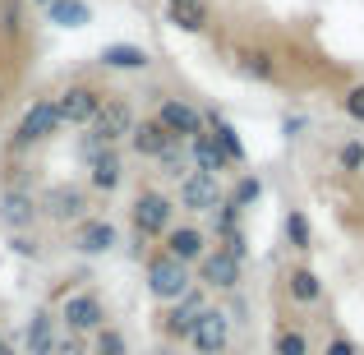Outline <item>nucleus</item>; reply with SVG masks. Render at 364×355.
<instances>
[{
  "label": "nucleus",
  "mask_w": 364,
  "mask_h": 355,
  "mask_svg": "<svg viewBox=\"0 0 364 355\" xmlns=\"http://www.w3.org/2000/svg\"><path fill=\"white\" fill-rule=\"evenodd\" d=\"M102 102H107V92L97 88V83H70V88L55 97V111H60V124H74V129H88L92 116L102 111Z\"/></svg>",
  "instance_id": "obj_8"
},
{
  "label": "nucleus",
  "mask_w": 364,
  "mask_h": 355,
  "mask_svg": "<svg viewBox=\"0 0 364 355\" xmlns=\"http://www.w3.org/2000/svg\"><path fill=\"white\" fill-rule=\"evenodd\" d=\"M235 70L249 74V79H258V83H277V60H272L267 46H240V51H235Z\"/></svg>",
  "instance_id": "obj_24"
},
{
  "label": "nucleus",
  "mask_w": 364,
  "mask_h": 355,
  "mask_svg": "<svg viewBox=\"0 0 364 355\" xmlns=\"http://www.w3.org/2000/svg\"><path fill=\"white\" fill-rule=\"evenodd\" d=\"M97 65L102 70H120V74H143L152 65V55L143 51V46H134V42H107L97 51Z\"/></svg>",
  "instance_id": "obj_18"
},
{
  "label": "nucleus",
  "mask_w": 364,
  "mask_h": 355,
  "mask_svg": "<svg viewBox=\"0 0 364 355\" xmlns=\"http://www.w3.org/2000/svg\"><path fill=\"white\" fill-rule=\"evenodd\" d=\"M134 148V157H148V161H157L161 152H166V143H171V134L161 129V120L157 116H148V120H134V129H129V139H124Z\"/></svg>",
  "instance_id": "obj_19"
},
{
  "label": "nucleus",
  "mask_w": 364,
  "mask_h": 355,
  "mask_svg": "<svg viewBox=\"0 0 364 355\" xmlns=\"http://www.w3.org/2000/svg\"><path fill=\"white\" fill-rule=\"evenodd\" d=\"M323 355H360V341L346 337V332H332L328 346H323Z\"/></svg>",
  "instance_id": "obj_36"
},
{
  "label": "nucleus",
  "mask_w": 364,
  "mask_h": 355,
  "mask_svg": "<svg viewBox=\"0 0 364 355\" xmlns=\"http://www.w3.org/2000/svg\"><path fill=\"white\" fill-rule=\"evenodd\" d=\"M143 282H148V295L157 304H176L180 295L194 286V267H185L180 258H171V254H148L143 258Z\"/></svg>",
  "instance_id": "obj_1"
},
{
  "label": "nucleus",
  "mask_w": 364,
  "mask_h": 355,
  "mask_svg": "<svg viewBox=\"0 0 364 355\" xmlns=\"http://www.w3.org/2000/svg\"><path fill=\"white\" fill-rule=\"evenodd\" d=\"M185 346H194V355H226L231 351V314L208 304L203 314L194 319V332H189Z\"/></svg>",
  "instance_id": "obj_7"
},
{
  "label": "nucleus",
  "mask_w": 364,
  "mask_h": 355,
  "mask_svg": "<svg viewBox=\"0 0 364 355\" xmlns=\"http://www.w3.org/2000/svg\"><path fill=\"white\" fill-rule=\"evenodd\" d=\"M152 355H180V346H157Z\"/></svg>",
  "instance_id": "obj_38"
},
{
  "label": "nucleus",
  "mask_w": 364,
  "mask_h": 355,
  "mask_svg": "<svg viewBox=\"0 0 364 355\" xmlns=\"http://www.w3.org/2000/svg\"><path fill=\"white\" fill-rule=\"evenodd\" d=\"M0 355H14V351H9V346H5V351H0Z\"/></svg>",
  "instance_id": "obj_40"
},
{
  "label": "nucleus",
  "mask_w": 364,
  "mask_h": 355,
  "mask_svg": "<svg viewBox=\"0 0 364 355\" xmlns=\"http://www.w3.org/2000/svg\"><path fill=\"white\" fill-rule=\"evenodd\" d=\"M33 5H51V0H33Z\"/></svg>",
  "instance_id": "obj_39"
},
{
  "label": "nucleus",
  "mask_w": 364,
  "mask_h": 355,
  "mask_svg": "<svg viewBox=\"0 0 364 355\" xmlns=\"http://www.w3.org/2000/svg\"><path fill=\"white\" fill-rule=\"evenodd\" d=\"M9 249H14L18 258H42V240H37L33 231H14L9 235Z\"/></svg>",
  "instance_id": "obj_34"
},
{
  "label": "nucleus",
  "mask_w": 364,
  "mask_h": 355,
  "mask_svg": "<svg viewBox=\"0 0 364 355\" xmlns=\"http://www.w3.org/2000/svg\"><path fill=\"white\" fill-rule=\"evenodd\" d=\"M286 295H291L295 304H318L323 300V277L314 272L309 263H295L291 272H286Z\"/></svg>",
  "instance_id": "obj_22"
},
{
  "label": "nucleus",
  "mask_w": 364,
  "mask_h": 355,
  "mask_svg": "<svg viewBox=\"0 0 364 355\" xmlns=\"http://www.w3.org/2000/svg\"><path fill=\"white\" fill-rule=\"evenodd\" d=\"M203 116H208V134H213V139H217V148H222L226 157H231V166H245V161H249V152H245L240 129H235L231 120H222L217 111H203Z\"/></svg>",
  "instance_id": "obj_23"
},
{
  "label": "nucleus",
  "mask_w": 364,
  "mask_h": 355,
  "mask_svg": "<svg viewBox=\"0 0 364 355\" xmlns=\"http://www.w3.org/2000/svg\"><path fill=\"white\" fill-rule=\"evenodd\" d=\"M208 309V295L203 286H189L185 295H180L176 304H166V314H161V337H166V346H185L189 332H194V319Z\"/></svg>",
  "instance_id": "obj_6"
},
{
  "label": "nucleus",
  "mask_w": 364,
  "mask_h": 355,
  "mask_svg": "<svg viewBox=\"0 0 364 355\" xmlns=\"http://www.w3.org/2000/svg\"><path fill=\"white\" fill-rule=\"evenodd\" d=\"M166 23L176 28V33H208L213 28V5L208 0H166Z\"/></svg>",
  "instance_id": "obj_17"
},
{
  "label": "nucleus",
  "mask_w": 364,
  "mask_h": 355,
  "mask_svg": "<svg viewBox=\"0 0 364 355\" xmlns=\"http://www.w3.org/2000/svg\"><path fill=\"white\" fill-rule=\"evenodd\" d=\"M37 217H42V208H37L33 189H5V198H0V226H5L9 235L14 231H33Z\"/></svg>",
  "instance_id": "obj_15"
},
{
  "label": "nucleus",
  "mask_w": 364,
  "mask_h": 355,
  "mask_svg": "<svg viewBox=\"0 0 364 355\" xmlns=\"http://www.w3.org/2000/svg\"><path fill=\"white\" fill-rule=\"evenodd\" d=\"M341 111H346L355 124H364V83H350V88L341 92Z\"/></svg>",
  "instance_id": "obj_33"
},
{
  "label": "nucleus",
  "mask_w": 364,
  "mask_h": 355,
  "mask_svg": "<svg viewBox=\"0 0 364 355\" xmlns=\"http://www.w3.org/2000/svg\"><path fill=\"white\" fill-rule=\"evenodd\" d=\"M129 226L143 240H161L176 226V198L161 194V189H139L134 203H129Z\"/></svg>",
  "instance_id": "obj_2"
},
{
  "label": "nucleus",
  "mask_w": 364,
  "mask_h": 355,
  "mask_svg": "<svg viewBox=\"0 0 364 355\" xmlns=\"http://www.w3.org/2000/svg\"><path fill=\"white\" fill-rule=\"evenodd\" d=\"M55 355H88V337H74V332H60V341H55Z\"/></svg>",
  "instance_id": "obj_37"
},
{
  "label": "nucleus",
  "mask_w": 364,
  "mask_h": 355,
  "mask_svg": "<svg viewBox=\"0 0 364 355\" xmlns=\"http://www.w3.org/2000/svg\"><path fill=\"white\" fill-rule=\"evenodd\" d=\"M134 120H139V116H134V107H129L124 97H107V102H102V111L92 116V124H88V129L97 134V139L107 143V148H120V143L129 139Z\"/></svg>",
  "instance_id": "obj_13"
},
{
  "label": "nucleus",
  "mask_w": 364,
  "mask_h": 355,
  "mask_svg": "<svg viewBox=\"0 0 364 355\" xmlns=\"http://www.w3.org/2000/svg\"><path fill=\"white\" fill-rule=\"evenodd\" d=\"M88 185L97 189V194H116L124 185V157L120 148H107L97 161H88Z\"/></svg>",
  "instance_id": "obj_20"
},
{
  "label": "nucleus",
  "mask_w": 364,
  "mask_h": 355,
  "mask_svg": "<svg viewBox=\"0 0 364 355\" xmlns=\"http://www.w3.org/2000/svg\"><path fill=\"white\" fill-rule=\"evenodd\" d=\"M157 171H161L166 180H185L189 171H194V161H189V143H185V139H171L166 152L157 157Z\"/></svg>",
  "instance_id": "obj_26"
},
{
  "label": "nucleus",
  "mask_w": 364,
  "mask_h": 355,
  "mask_svg": "<svg viewBox=\"0 0 364 355\" xmlns=\"http://www.w3.org/2000/svg\"><path fill=\"white\" fill-rule=\"evenodd\" d=\"M157 120H161V129L171 134V139H198V134L208 129V116L194 107L189 97H161V107H157Z\"/></svg>",
  "instance_id": "obj_12"
},
{
  "label": "nucleus",
  "mask_w": 364,
  "mask_h": 355,
  "mask_svg": "<svg viewBox=\"0 0 364 355\" xmlns=\"http://www.w3.org/2000/svg\"><path fill=\"white\" fill-rule=\"evenodd\" d=\"M42 9H46V23H55V28H88L92 23L88 0H51V5H42Z\"/></svg>",
  "instance_id": "obj_25"
},
{
  "label": "nucleus",
  "mask_w": 364,
  "mask_h": 355,
  "mask_svg": "<svg viewBox=\"0 0 364 355\" xmlns=\"http://www.w3.org/2000/svg\"><path fill=\"white\" fill-rule=\"evenodd\" d=\"M240 282H245V263L222 245L208 249L194 263V286H203V291H240Z\"/></svg>",
  "instance_id": "obj_4"
},
{
  "label": "nucleus",
  "mask_w": 364,
  "mask_h": 355,
  "mask_svg": "<svg viewBox=\"0 0 364 355\" xmlns=\"http://www.w3.org/2000/svg\"><path fill=\"white\" fill-rule=\"evenodd\" d=\"M272 355H309V337H304V328H277L272 337Z\"/></svg>",
  "instance_id": "obj_31"
},
{
  "label": "nucleus",
  "mask_w": 364,
  "mask_h": 355,
  "mask_svg": "<svg viewBox=\"0 0 364 355\" xmlns=\"http://www.w3.org/2000/svg\"><path fill=\"white\" fill-rule=\"evenodd\" d=\"M120 245V231H116V222L111 217H83V222H74V231H70V249L74 254H83V258H102V254H111V249Z\"/></svg>",
  "instance_id": "obj_9"
},
{
  "label": "nucleus",
  "mask_w": 364,
  "mask_h": 355,
  "mask_svg": "<svg viewBox=\"0 0 364 355\" xmlns=\"http://www.w3.org/2000/svg\"><path fill=\"white\" fill-rule=\"evenodd\" d=\"M55 134H60V111H55V97H42V102H33V107L23 111V120H18V129H14V148L23 152V148H33V143L55 139Z\"/></svg>",
  "instance_id": "obj_10"
},
{
  "label": "nucleus",
  "mask_w": 364,
  "mask_h": 355,
  "mask_svg": "<svg viewBox=\"0 0 364 355\" xmlns=\"http://www.w3.org/2000/svg\"><path fill=\"white\" fill-rule=\"evenodd\" d=\"M189 161H194V171H208V176H226L231 171V157L217 148V139L208 129L198 139H189Z\"/></svg>",
  "instance_id": "obj_21"
},
{
  "label": "nucleus",
  "mask_w": 364,
  "mask_h": 355,
  "mask_svg": "<svg viewBox=\"0 0 364 355\" xmlns=\"http://www.w3.org/2000/svg\"><path fill=\"white\" fill-rule=\"evenodd\" d=\"M282 231H286V245H291L295 254H309L314 249V226H309V213H304V208H291V213H286Z\"/></svg>",
  "instance_id": "obj_27"
},
{
  "label": "nucleus",
  "mask_w": 364,
  "mask_h": 355,
  "mask_svg": "<svg viewBox=\"0 0 364 355\" xmlns=\"http://www.w3.org/2000/svg\"><path fill=\"white\" fill-rule=\"evenodd\" d=\"M0 351H5V337H0Z\"/></svg>",
  "instance_id": "obj_41"
},
{
  "label": "nucleus",
  "mask_w": 364,
  "mask_h": 355,
  "mask_svg": "<svg viewBox=\"0 0 364 355\" xmlns=\"http://www.w3.org/2000/svg\"><path fill=\"white\" fill-rule=\"evenodd\" d=\"M337 166L350 171V176L364 171V139H346V143H341V148H337Z\"/></svg>",
  "instance_id": "obj_32"
},
{
  "label": "nucleus",
  "mask_w": 364,
  "mask_h": 355,
  "mask_svg": "<svg viewBox=\"0 0 364 355\" xmlns=\"http://www.w3.org/2000/svg\"><path fill=\"white\" fill-rule=\"evenodd\" d=\"M102 152H107V143H102L92 129H88V134H79V161H83V166H88V161H97Z\"/></svg>",
  "instance_id": "obj_35"
},
{
  "label": "nucleus",
  "mask_w": 364,
  "mask_h": 355,
  "mask_svg": "<svg viewBox=\"0 0 364 355\" xmlns=\"http://www.w3.org/2000/svg\"><path fill=\"white\" fill-rule=\"evenodd\" d=\"M176 208H185V213H213L217 203L226 198L222 189V176H208V171H189L185 180H176Z\"/></svg>",
  "instance_id": "obj_11"
},
{
  "label": "nucleus",
  "mask_w": 364,
  "mask_h": 355,
  "mask_svg": "<svg viewBox=\"0 0 364 355\" xmlns=\"http://www.w3.org/2000/svg\"><path fill=\"white\" fill-rule=\"evenodd\" d=\"M88 355H129V337L116 328V323H107V328H97L92 332V346Z\"/></svg>",
  "instance_id": "obj_30"
},
{
  "label": "nucleus",
  "mask_w": 364,
  "mask_h": 355,
  "mask_svg": "<svg viewBox=\"0 0 364 355\" xmlns=\"http://www.w3.org/2000/svg\"><path fill=\"white\" fill-rule=\"evenodd\" d=\"M226 198H231L240 213L258 208V198H263V176H258V171H240V180H235V189H231Z\"/></svg>",
  "instance_id": "obj_29"
},
{
  "label": "nucleus",
  "mask_w": 364,
  "mask_h": 355,
  "mask_svg": "<svg viewBox=\"0 0 364 355\" xmlns=\"http://www.w3.org/2000/svg\"><path fill=\"white\" fill-rule=\"evenodd\" d=\"M213 231H217V245H226V240H235L245 231V213L231 203V198H222V203L213 208Z\"/></svg>",
  "instance_id": "obj_28"
},
{
  "label": "nucleus",
  "mask_w": 364,
  "mask_h": 355,
  "mask_svg": "<svg viewBox=\"0 0 364 355\" xmlns=\"http://www.w3.org/2000/svg\"><path fill=\"white\" fill-rule=\"evenodd\" d=\"M55 323H60L65 332H74V337H92L97 328H107V304H102L97 291L79 286V291H70L55 304Z\"/></svg>",
  "instance_id": "obj_3"
},
{
  "label": "nucleus",
  "mask_w": 364,
  "mask_h": 355,
  "mask_svg": "<svg viewBox=\"0 0 364 355\" xmlns=\"http://www.w3.org/2000/svg\"><path fill=\"white\" fill-rule=\"evenodd\" d=\"M55 341H60L55 309H33V319L23 323V355H55Z\"/></svg>",
  "instance_id": "obj_16"
},
{
  "label": "nucleus",
  "mask_w": 364,
  "mask_h": 355,
  "mask_svg": "<svg viewBox=\"0 0 364 355\" xmlns=\"http://www.w3.org/2000/svg\"><path fill=\"white\" fill-rule=\"evenodd\" d=\"M37 208H42V217H51V222H60V226H74V222H83V217H92V198H88V189L83 185H51L42 198H37Z\"/></svg>",
  "instance_id": "obj_5"
},
{
  "label": "nucleus",
  "mask_w": 364,
  "mask_h": 355,
  "mask_svg": "<svg viewBox=\"0 0 364 355\" xmlns=\"http://www.w3.org/2000/svg\"><path fill=\"white\" fill-rule=\"evenodd\" d=\"M208 231L203 226H194V222H185V226H171L166 235H161V254H171V258H180L185 267H194L198 258L208 254Z\"/></svg>",
  "instance_id": "obj_14"
}]
</instances>
